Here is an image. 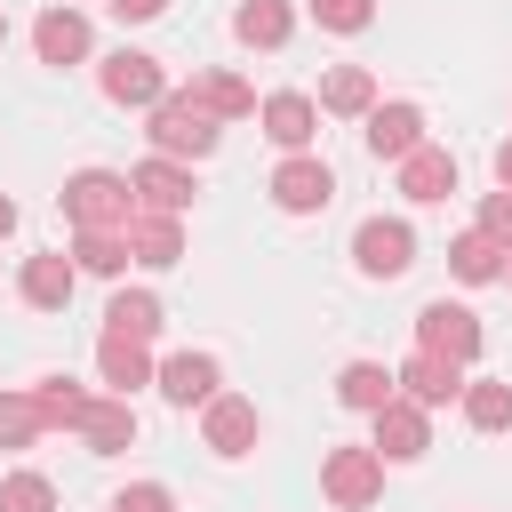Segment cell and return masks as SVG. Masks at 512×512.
I'll return each instance as SVG.
<instances>
[{
    "mask_svg": "<svg viewBox=\"0 0 512 512\" xmlns=\"http://www.w3.org/2000/svg\"><path fill=\"white\" fill-rule=\"evenodd\" d=\"M56 200L80 232H128V216H136V192H128L120 168H80V176H64Z\"/></svg>",
    "mask_w": 512,
    "mask_h": 512,
    "instance_id": "cell-1",
    "label": "cell"
},
{
    "mask_svg": "<svg viewBox=\"0 0 512 512\" xmlns=\"http://www.w3.org/2000/svg\"><path fill=\"white\" fill-rule=\"evenodd\" d=\"M448 272L472 280V288H480V280H504V248H496L488 232H456V240H448Z\"/></svg>",
    "mask_w": 512,
    "mask_h": 512,
    "instance_id": "cell-27",
    "label": "cell"
},
{
    "mask_svg": "<svg viewBox=\"0 0 512 512\" xmlns=\"http://www.w3.org/2000/svg\"><path fill=\"white\" fill-rule=\"evenodd\" d=\"M120 264H128V240H120V232H80V240H72V272H96V280H112Z\"/></svg>",
    "mask_w": 512,
    "mask_h": 512,
    "instance_id": "cell-29",
    "label": "cell"
},
{
    "mask_svg": "<svg viewBox=\"0 0 512 512\" xmlns=\"http://www.w3.org/2000/svg\"><path fill=\"white\" fill-rule=\"evenodd\" d=\"M400 192H408L416 208L448 200V192H456V152H440V144H416V152L400 160Z\"/></svg>",
    "mask_w": 512,
    "mask_h": 512,
    "instance_id": "cell-16",
    "label": "cell"
},
{
    "mask_svg": "<svg viewBox=\"0 0 512 512\" xmlns=\"http://www.w3.org/2000/svg\"><path fill=\"white\" fill-rule=\"evenodd\" d=\"M32 56H40V64H80V56H88V16H80V8H48V16L32 24Z\"/></svg>",
    "mask_w": 512,
    "mask_h": 512,
    "instance_id": "cell-17",
    "label": "cell"
},
{
    "mask_svg": "<svg viewBox=\"0 0 512 512\" xmlns=\"http://www.w3.org/2000/svg\"><path fill=\"white\" fill-rule=\"evenodd\" d=\"M96 88H104L112 104L152 112V104L168 96V72H160V56H144V48H112V56H104V72H96Z\"/></svg>",
    "mask_w": 512,
    "mask_h": 512,
    "instance_id": "cell-6",
    "label": "cell"
},
{
    "mask_svg": "<svg viewBox=\"0 0 512 512\" xmlns=\"http://www.w3.org/2000/svg\"><path fill=\"white\" fill-rule=\"evenodd\" d=\"M312 16H320L328 32H368V24H376V0H312Z\"/></svg>",
    "mask_w": 512,
    "mask_h": 512,
    "instance_id": "cell-32",
    "label": "cell"
},
{
    "mask_svg": "<svg viewBox=\"0 0 512 512\" xmlns=\"http://www.w3.org/2000/svg\"><path fill=\"white\" fill-rule=\"evenodd\" d=\"M104 8H112V16H120V24H152V16H160V8H168V0H104Z\"/></svg>",
    "mask_w": 512,
    "mask_h": 512,
    "instance_id": "cell-35",
    "label": "cell"
},
{
    "mask_svg": "<svg viewBox=\"0 0 512 512\" xmlns=\"http://www.w3.org/2000/svg\"><path fill=\"white\" fill-rule=\"evenodd\" d=\"M336 400H344V408H360V416H376L384 400H400V376H392L384 360H344V376H336Z\"/></svg>",
    "mask_w": 512,
    "mask_h": 512,
    "instance_id": "cell-21",
    "label": "cell"
},
{
    "mask_svg": "<svg viewBox=\"0 0 512 512\" xmlns=\"http://www.w3.org/2000/svg\"><path fill=\"white\" fill-rule=\"evenodd\" d=\"M392 376H400V400H416L424 416H432V408H448V400H464V368H456V360H440V352H416V360H400Z\"/></svg>",
    "mask_w": 512,
    "mask_h": 512,
    "instance_id": "cell-13",
    "label": "cell"
},
{
    "mask_svg": "<svg viewBox=\"0 0 512 512\" xmlns=\"http://www.w3.org/2000/svg\"><path fill=\"white\" fill-rule=\"evenodd\" d=\"M200 440H208V456H248L256 440H264V416H256V400H240V392H216L208 408H200Z\"/></svg>",
    "mask_w": 512,
    "mask_h": 512,
    "instance_id": "cell-7",
    "label": "cell"
},
{
    "mask_svg": "<svg viewBox=\"0 0 512 512\" xmlns=\"http://www.w3.org/2000/svg\"><path fill=\"white\" fill-rule=\"evenodd\" d=\"M96 376L112 384V400H128L136 384H152V352H144L136 336H104V344H96Z\"/></svg>",
    "mask_w": 512,
    "mask_h": 512,
    "instance_id": "cell-20",
    "label": "cell"
},
{
    "mask_svg": "<svg viewBox=\"0 0 512 512\" xmlns=\"http://www.w3.org/2000/svg\"><path fill=\"white\" fill-rule=\"evenodd\" d=\"M480 344H488V328L464 312V304H448V296H432L424 312H416V352H440V360H480Z\"/></svg>",
    "mask_w": 512,
    "mask_h": 512,
    "instance_id": "cell-5",
    "label": "cell"
},
{
    "mask_svg": "<svg viewBox=\"0 0 512 512\" xmlns=\"http://www.w3.org/2000/svg\"><path fill=\"white\" fill-rule=\"evenodd\" d=\"M216 136H224V128H216L184 88H168V96L152 104V152H160V160H208Z\"/></svg>",
    "mask_w": 512,
    "mask_h": 512,
    "instance_id": "cell-2",
    "label": "cell"
},
{
    "mask_svg": "<svg viewBox=\"0 0 512 512\" xmlns=\"http://www.w3.org/2000/svg\"><path fill=\"white\" fill-rule=\"evenodd\" d=\"M48 424H40V408H32V392H0V448H32Z\"/></svg>",
    "mask_w": 512,
    "mask_h": 512,
    "instance_id": "cell-30",
    "label": "cell"
},
{
    "mask_svg": "<svg viewBox=\"0 0 512 512\" xmlns=\"http://www.w3.org/2000/svg\"><path fill=\"white\" fill-rule=\"evenodd\" d=\"M72 288H80V272H72V256H64V248L24 256V272H16V296H24L32 312H64V304H72Z\"/></svg>",
    "mask_w": 512,
    "mask_h": 512,
    "instance_id": "cell-12",
    "label": "cell"
},
{
    "mask_svg": "<svg viewBox=\"0 0 512 512\" xmlns=\"http://www.w3.org/2000/svg\"><path fill=\"white\" fill-rule=\"evenodd\" d=\"M120 240H128V256H136V264H152V272H168V264L184 256V232H176V216H144V208H136Z\"/></svg>",
    "mask_w": 512,
    "mask_h": 512,
    "instance_id": "cell-19",
    "label": "cell"
},
{
    "mask_svg": "<svg viewBox=\"0 0 512 512\" xmlns=\"http://www.w3.org/2000/svg\"><path fill=\"white\" fill-rule=\"evenodd\" d=\"M8 232H16V200L0 192V240H8Z\"/></svg>",
    "mask_w": 512,
    "mask_h": 512,
    "instance_id": "cell-37",
    "label": "cell"
},
{
    "mask_svg": "<svg viewBox=\"0 0 512 512\" xmlns=\"http://www.w3.org/2000/svg\"><path fill=\"white\" fill-rule=\"evenodd\" d=\"M416 144H424V112H416V104H376V112H368V152H376V160L400 168Z\"/></svg>",
    "mask_w": 512,
    "mask_h": 512,
    "instance_id": "cell-15",
    "label": "cell"
},
{
    "mask_svg": "<svg viewBox=\"0 0 512 512\" xmlns=\"http://www.w3.org/2000/svg\"><path fill=\"white\" fill-rule=\"evenodd\" d=\"M112 512H176V496H168L160 480H136V488H120V496H112Z\"/></svg>",
    "mask_w": 512,
    "mask_h": 512,
    "instance_id": "cell-34",
    "label": "cell"
},
{
    "mask_svg": "<svg viewBox=\"0 0 512 512\" xmlns=\"http://www.w3.org/2000/svg\"><path fill=\"white\" fill-rule=\"evenodd\" d=\"M384 464H416L424 448H432V416L416 408V400H384L376 408V440H368Z\"/></svg>",
    "mask_w": 512,
    "mask_h": 512,
    "instance_id": "cell-11",
    "label": "cell"
},
{
    "mask_svg": "<svg viewBox=\"0 0 512 512\" xmlns=\"http://www.w3.org/2000/svg\"><path fill=\"white\" fill-rule=\"evenodd\" d=\"M464 424L472 432H512V384L504 376H464Z\"/></svg>",
    "mask_w": 512,
    "mask_h": 512,
    "instance_id": "cell-26",
    "label": "cell"
},
{
    "mask_svg": "<svg viewBox=\"0 0 512 512\" xmlns=\"http://www.w3.org/2000/svg\"><path fill=\"white\" fill-rule=\"evenodd\" d=\"M320 112L368 120V112H376V72H368V64H336V72L320 80Z\"/></svg>",
    "mask_w": 512,
    "mask_h": 512,
    "instance_id": "cell-23",
    "label": "cell"
},
{
    "mask_svg": "<svg viewBox=\"0 0 512 512\" xmlns=\"http://www.w3.org/2000/svg\"><path fill=\"white\" fill-rule=\"evenodd\" d=\"M160 320H168V312H160V296H152V288H120V296L104 304V336H136V344H152V336H160Z\"/></svg>",
    "mask_w": 512,
    "mask_h": 512,
    "instance_id": "cell-24",
    "label": "cell"
},
{
    "mask_svg": "<svg viewBox=\"0 0 512 512\" xmlns=\"http://www.w3.org/2000/svg\"><path fill=\"white\" fill-rule=\"evenodd\" d=\"M496 184H504V192H512V136H504V144H496Z\"/></svg>",
    "mask_w": 512,
    "mask_h": 512,
    "instance_id": "cell-36",
    "label": "cell"
},
{
    "mask_svg": "<svg viewBox=\"0 0 512 512\" xmlns=\"http://www.w3.org/2000/svg\"><path fill=\"white\" fill-rule=\"evenodd\" d=\"M472 232H488V240H496V248L512 256V192H488V200H480V224H472Z\"/></svg>",
    "mask_w": 512,
    "mask_h": 512,
    "instance_id": "cell-33",
    "label": "cell"
},
{
    "mask_svg": "<svg viewBox=\"0 0 512 512\" xmlns=\"http://www.w3.org/2000/svg\"><path fill=\"white\" fill-rule=\"evenodd\" d=\"M32 408H40V424H64V432H80V416H88V392H80L72 376H40V384H32Z\"/></svg>",
    "mask_w": 512,
    "mask_h": 512,
    "instance_id": "cell-28",
    "label": "cell"
},
{
    "mask_svg": "<svg viewBox=\"0 0 512 512\" xmlns=\"http://www.w3.org/2000/svg\"><path fill=\"white\" fill-rule=\"evenodd\" d=\"M0 512H56V480L48 472H8L0 480Z\"/></svg>",
    "mask_w": 512,
    "mask_h": 512,
    "instance_id": "cell-31",
    "label": "cell"
},
{
    "mask_svg": "<svg viewBox=\"0 0 512 512\" xmlns=\"http://www.w3.org/2000/svg\"><path fill=\"white\" fill-rule=\"evenodd\" d=\"M272 200H280L288 216H320V208L336 200V168L312 160V152H288V160L272 168Z\"/></svg>",
    "mask_w": 512,
    "mask_h": 512,
    "instance_id": "cell-8",
    "label": "cell"
},
{
    "mask_svg": "<svg viewBox=\"0 0 512 512\" xmlns=\"http://www.w3.org/2000/svg\"><path fill=\"white\" fill-rule=\"evenodd\" d=\"M320 496H328L336 512H368V504L384 496V456L360 448V440L328 448V456H320Z\"/></svg>",
    "mask_w": 512,
    "mask_h": 512,
    "instance_id": "cell-3",
    "label": "cell"
},
{
    "mask_svg": "<svg viewBox=\"0 0 512 512\" xmlns=\"http://www.w3.org/2000/svg\"><path fill=\"white\" fill-rule=\"evenodd\" d=\"M152 384H160L168 408H208V400L224 392V368H216V352H168V360L152 368Z\"/></svg>",
    "mask_w": 512,
    "mask_h": 512,
    "instance_id": "cell-9",
    "label": "cell"
},
{
    "mask_svg": "<svg viewBox=\"0 0 512 512\" xmlns=\"http://www.w3.org/2000/svg\"><path fill=\"white\" fill-rule=\"evenodd\" d=\"M184 96H192V104H200V112H208L216 128H224V120H248V112H256V88H248L240 72H200V80H192Z\"/></svg>",
    "mask_w": 512,
    "mask_h": 512,
    "instance_id": "cell-18",
    "label": "cell"
},
{
    "mask_svg": "<svg viewBox=\"0 0 512 512\" xmlns=\"http://www.w3.org/2000/svg\"><path fill=\"white\" fill-rule=\"evenodd\" d=\"M0 40H8V16H0Z\"/></svg>",
    "mask_w": 512,
    "mask_h": 512,
    "instance_id": "cell-39",
    "label": "cell"
},
{
    "mask_svg": "<svg viewBox=\"0 0 512 512\" xmlns=\"http://www.w3.org/2000/svg\"><path fill=\"white\" fill-rule=\"evenodd\" d=\"M232 32H240L248 48H288L296 16H288V0H240V8H232Z\"/></svg>",
    "mask_w": 512,
    "mask_h": 512,
    "instance_id": "cell-25",
    "label": "cell"
},
{
    "mask_svg": "<svg viewBox=\"0 0 512 512\" xmlns=\"http://www.w3.org/2000/svg\"><path fill=\"white\" fill-rule=\"evenodd\" d=\"M256 120H264V136H272L280 152H304V144L320 136V104H312L304 88H280V96H264V104H256Z\"/></svg>",
    "mask_w": 512,
    "mask_h": 512,
    "instance_id": "cell-14",
    "label": "cell"
},
{
    "mask_svg": "<svg viewBox=\"0 0 512 512\" xmlns=\"http://www.w3.org/2000/svg\"><path fill=\"white\" fill-rule=\"evenodd\" d=\"M80 440H88V456H120V448H136V408H128V400H88Z\"/></svg>",
    "mask_w": 512,
    "mask_h": 512,
    "instance_id": "cell-22",
    "label": "cell"
},
{
    "mask_svg": "<svg viewBox=\"0 0 512 512\" xmlns=\"http://www.w3.org/2000/svg\"><path fill=\"white\" fill-rule=\"evenodd\" d=\"M128 192H136V208H144V216H184V208H192V168L152 152L144 168H128Z\"/></svg>",
    "mask_w": 512,
    "mask_h": 512,
    "instance_id": "cell-10",
    "label": "cell"
},
{
    "mask_svg": "<svg viewBox=\"0 0 512 512\" xmlns=\"http://www.w3.org/2000/svg\"><path fill=\"white\" fill-rule=\"evenodd\" d=\"M504 288H512V256H504Z\"/></svg>",
    "mask_w": 512,
    "mask_h": 512,
    "instance_id": "cell-38",
    "label": "cell"
},
{
    "mask_svg": "<svg viewBox=\"0 0 512 512\" xmlns=\"http://www.w3.org/2000/svg\"><path fill=\"white\" fill-rule=\"evenodd\" d=\"M352 264H360V280H400L416 264V224L408 216H368L352 232Z\"/></svg>",
    "mask_w": 512,
    "mask_h": 512,
    "instance_id": "cell-4",
    "label": "cell"
}]
</instances>
